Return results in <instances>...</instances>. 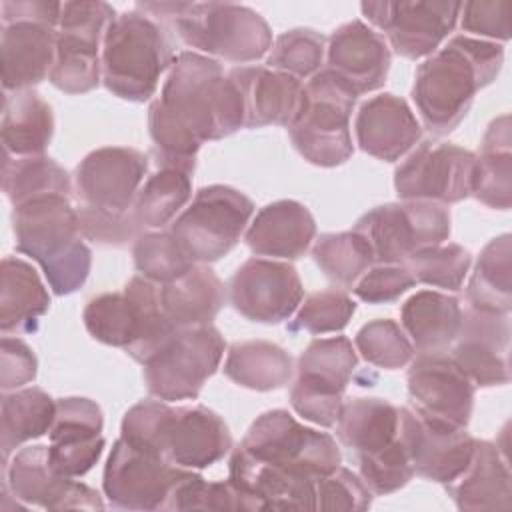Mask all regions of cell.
<instances>
[{"label":"cell","mask_w":512,"mask_h":512,"mask_svg":"<svg viewBox=\"0 0 512 512\" xmlns=\"http://www.w3.org/2000/svg\"><path fill=\"white\" fill-rule=\"evenodd\" d=\"M244 128L242 98L218 60L184 50L174 56L162 92L148 108V130L158 166L196 168L206 140Z\"/></svg>","instance_id":"cell-1"},{"label":"cell","mask_w":512,"mask_h":512,"mask_svg":"<svg viewBox=\"0 0 512 512\" xmlns=\"http://www.w3.org/2000/svg\"><path fill=\"white\" fill-rule=\"evenodd\" d=\"M504 48L492 40L454 36L414 74L412 100L422 124L436 136L452 132L468 114L478 90L496 80Z\"/></svg>","instance_id":"cell-2"},{"label":"cell","mask_w":512,"mask_h":512,"mask_svg":"<svg viewBox=\"0 0 512 512\" xmlns=\"http://www.w3.org/2000/svg\"><path fill=\"white\" fill-rule=\"evenodd\" d=\"M120 438L154 452L174 466L202 470L222 460L232 448L226 422L206 406H170L142 400L122 418Z\"/></svg>","instance_id":"cell-3"},{"label":"cell","mask_w":512,"mask_h":512,"mask_svg":"<svg viewBox=\"0 0 512 512\" xmlns=\"http://www.w3.org/2000/svg\"><path fill=\"white\" fill-rule=\"evenodd\" d=\"M12 208L16 250L40 264L56 296L76 292L90 274L92 252L82 240L70 198L42 196Z\"/></svg>","instance_id":"cell-4"},{"label":"cell","mask_w":512,"mask_h":512,"mask_svg":"<svg viewBox=\"0 0 512 512\" xmlns=\"http://www.w3.org/2000/svg\"><path fill=\"white\" fill-rule=\"evenodd\" d=\"M142 12L170 20L180 40L234 64L256 62L272 48L268 22L252 8L232 2H142Z\"/></svg>","instance_id":"cell-5"},{"label":"cell","mask_w":512,"mask_h":512,"mask_svg":"<svg viewBox=\"0 0 512 512\" xmlns=\"http://www.w3.org/2000/svg\"><path fill=\"white\" fill-rule=\"evenodd\" d=\"M172 42L164 26L140 8L118 14L102 42V82L128 102L150 100L172 66Z\"/></svg>","instance_id":"cell-6"},{"label":"cell","mask_w":512,"mask_h":512,"mask_svg":"<svg viewBox=\"0 0 512 512\" xmlns=\"http://www.w3.org/2000/svg\"><path fill=\"white\" fill-rule=\"evenodd\" d=\"M82 320L94 340L124 348L140 364L178 330L164 316L158 284L140 274L130 278L122 292H104L90 298Z\"/></svg>","instance_id":"cell-7"},{"label":"cell","mask_w":512,"mask_h":512,"mask_svg":"<svg viewBox=\"0 0 512 512\" xmlns=\"http://www.w3.org/2000/svg\"><path fill=\"white\" fill-rule=\"evenodd\" d=\"M356 98V92L326 68L308 78L300 110L288 126L290 140L304 160L322 168L350 160L354 152L350 116Z\"/></svg>","instance_id":"cell-8"},{"label":"cell","mask_w":512,"mask_h":512,"mask_svg":"<svg viewBox=\"0 0 512 512\" xmlns=\"http://www.w3.org/2000/svg\"><path fill=\"white\" fill-rule=\"evenodd\" d=\"M62 2H0V64L6 92L26 90L50 76L56 58V34Z\"/></svg>","instance_id":"cell-9"},{"label":"cell","mask_w":512,"mask_h":512,"mask_svg":"<svg viewBox=\"0 0 512 512\" xmlns=\"http://www.w3.org/2000/svg\"><path fill=\"white\" fill-rule=\"evenodd\" d=\"M224 350V336L212 324L174 330L142 364L148 392L164 402L198 398Z\"/></svg>","instance_id":"cell-10"},{"label":"cell","mask_w":512,"mask_h":512,"mask_svg":"<svg viewBox=\"0 0 512 512\" xmlns=\"http://www.w3.org/2000/svg\"><path fill=\"white\" fill-rule=\"evenodd\" d=\"M252 212L254 204L244 192L212 184L196 192L188 208L170 224V232L194 264H210L238 244Z\"/></svg>","instance_id":"cell-11"},{"label":"cell","mask_w":512,"mask_h":512,"mask_svg":"<svg viewBox=\"0 0 512 512\" xmlns=\"http://www.w3.org/2000/svg\"><path fill=\"white\" fill-rule=\"evenodd\" d=\"M352 230L368 242L374 262L404 264L416 252L448 240L450 212L438 202L400 200L368 210Z\"/></svg>","instance_id":"cell-12"},{"label":"cell","mask_w":512,"mask_h":512,"mask_svg":"<svg viewBox=\"0 0 512 512\" xmlns=\"http://www.w3.org/2000/svg\"><path fill=\"white\" fill-rule=\"evenodd\" d=\"M116 18L114 8L102 0L62 2L56 58L50 70V84L66 94H84L102 80V42Z\"/></svg>","instance_id":"cell-13"},{"label":"cell","mask_w":512,"mask_h":512,"mask_svg":"<svg viewBox=\"0 0 512 512\" xmlns=\"http://www.w3.org/2000/svg\"><path fill=\"white\" fill-rule=\"evenodd\" d=\"M240 448L260 462L312 478L326 476L342 464L340 448L328 432L306 428L280 408L260 414Z\"/></svg>","instance_id":"cell-14"},{"label":"cell","mask_w":512,"mask_h":512,"mask_svg":"<svg viewBox=\"0 0 512 512\" xmlns=\"http://www.w3.org/2000/svg\"><path fill=\"white\" fill-rule=\"evenodd\" d=\"M358 356L346 336L316 338L298 356L290 404L298 416L322 428L336 424Z\"/></svg>","instance_id":"cell-15"},{"label":"cell","mask_w":512,"mask_h":512,"mask_svg":"<svg viewBox=\"0 0 512 512\" xmlns=\"http://www.w3.org/2000/svg\"><path fill=\"white\" fill-rule=\"evenodd\" d=\"M476 154L452 142H420L394 170L400 200L456 204L472 196Z\"/></svg>","instance_id":"cell-16"},{"label":"cell","mask_w":512,"mask_h":512,"mask_svg":"<svg viewBox=\"0 0 512 512\" xmlns=\"http://www.w3.org/2000/svg\"><path fill=\"white\" fill-rule=\"evenodd\" d=\"M462 2L400 0L362 2L360 10L384 32L398 56L408 60L432 56L460 18Z\"/></svg>","instance_id":"cell-17"},{"label":"cell","mask_w":512,"mask_h":512,"mask_svg":"<svg viewBox=\"0 0 512 512\" xmlns=\"http://www.w3.org/2000/svg\"><path fill=\"white\" fill-rule=\"evenodd\" d=\"M166 458L118 438L104 466L102 490L114 508L162 510L172 488L188 474Z\"/></svg>","instance_id":"cell-18"},{"label":"cell","mask_w":512,"mask_h":512,"mask_svg":"<svg viewBox=\"0 0 512 512\" xmlns=\"http://www.w3.org/2000/svg\"><path fill=\"white\" fill-rule=\"evenodd\" d=\"M412 410L426 422L466 428L472 418L476 386L448 352H422L406 374Z\"/></svg>","instance_id":"cell-19"},{"label":"cell","mask_w":512,"mask_h":512,"mask_svg":"<svg viewBox=\"0 0 512 512\" xmlns=\"http://www.w3.org/2000/svg\"><path fill=\"white\" fill-rule=\"evenodd\" d=\"M4 488L24 506L46 510H102L96 490L60 474L48 454V446H24L4 462Z\"/></svg>","instance_id":"cell-20"},{"label":"cell","mask_w":512,"mask_h":512,"mask_svg":"<svg viewBox=\"0 0 512 512\" xmlns=\"http://www.w3.org/2000/svg\"><path fill=\"white\" fill-rule=\"evenodd\" d=\"M232 308L246 320L278 324L288 320L304 298L296 268L282 260L250 258L228 282Z\"/></svg>","instance_id":"cell-21"},{"label":"cell","mask_w":512,"mask_h":512,"mask_svg":"<svg viewBox=\"0 0 512 512\" xmlns=\"http://www.w3.org/2000/svg\"><path fill=\"white\" fill-rule=\"evenodd\" d=\"M146 172L148 158L140 150L126 146L92 150L76 166V196L86 206L130 212Z\"/></svg>","instance_id":"cell-22"},{"label":"cell","mask_w":512,"mask_h":512,"mask_svg":"<svg viewBox=\"0 0 512 512\" xmlns=\"http://www.w3.org/2000/svg\"><path fill=\"white\" fill-rule=\"evenodd\" d=\"M400 442L416 476L450 484L472 460L476 438L466 428H446L420 418L412 408H400Z\"/></svg>","instance_id":"cell-23"},{"label":"cell","mask_w":512,"mask_h":512,"mask_svg":"<svg viewBox=\"0 0 512 512\" xmlns=\"http://www.w3.org/2000/svg\"><path fill=\"white\" fill-rule=\"evenodd\" d=\"M448 352L474 386L490 388L510 382V314L462 310L460 330Z\"/></svg>","instance_id":"cell-24"},{"label":"cell","mask_w":512,"mask_h":512,"mask_svg":"<svg viewBox=\"0 0 512 512\" xmlns=\"http://www.w3.org/2000/svg\"><path fill=\"white\" fill-rule=\"evenodd\" d=\"M102 428V410L94 400L82 396L58 398L56 416L48 432L52 466L68 478H80L92 470L106 444Z\"/></svg>","instance_id":"cell-25"},{"label":"cell","mask_w":512,"mask_h":512,"mask_svg":"<svg viewBox=\"0 0 512 512\" xmlns=\"http://www.w3.org/2000/svg\"><path fill=\"white\" fill-rule=\"evenodd\" d=\"M230 484L254 510H316V478L294 474L234 448L228 464Z\"/></svg>","instance_id":"cell-26"},{"label":"cell","mask_w":512,"mask_h":512,"mask_svg":"<svg viewBox=\"0 0 512 512\" xmlns=\"http://www.w3.org/2000/svg\"><path fill=\"white\" fill-rule=\"evenodd\" d=\"M390 48L382 34L362 20L336 28L326 46V70L348 84L356 96L384 86L390 70Z\"/></svg>","instance_id":"cell-27"},{"label":"cell","mask_w":512,"mask_h":512,"mask_svg":"<svg viewBox=\"0 0 512 512\" xmlns=\"http://www.w3.org/2000/svg\"><path fill=\"white\" fill-rule=\"evenodd\" d=\"M354 134L362 152L396 162L422 140V126L404 98L386 92L360 104Z\"/></svg>","instance_id":"cell-28"},{"label":"cell","mask_w":512,"mask_h":512,"mask_svg":"<svg viewBox=\"0 0 512 512\" xmlns=\"http://www.w3.org/2000/svg\"><path fill=\"white\" fill-rule=\"evenodd\" d=\"M228 76L242 98L244 128H288L294 122L304 92L302 80L268 66H236Z\"/></svg>","instance_id":"cell-29"},{"label":"cell","mask_w":512,"mask_h":512,"mask_svg":"<svg viewBox=\"0 0 512 512\" xmlns=\"http://www.w3.org/2000/svg\"><path fill=\"white\" fill-rule=\"evenodd\" d=\"M316 238V220L296 200H276L256 212L244 240L256 256L282 260L302 258Z\"/></svg>","instance_id":"cell-30"},{"label":"cell","mask_w":512,"mask_h":512,"mask_svg":"<svg viewBox=\"0 0 512 512\" xmlns=\"http://www.w3.org/2000/svg\"><path fill=\"white\" fill-rule=\"evenodd\" d=\"M506 452L488 440H476L474 454L466 470L446 484L458 510H510L512 484Z\"/></svg>","instance_id":"cell-31"},{"label":"cell","mask_w":512,"mask_h":512,"mask_svg":"<svg viewBox=\"0 0 512 512\" xmlns=\"http://www.w3.org/2000/svg\"><path fill=\"white\" fill-rule=\"evenodd\" d=\"M158 296L170 324L190 328L212 324L226 300V290L208 264H194L176 280L158 284Z\"/></svg>","instance_id":"cell-32"},{"label":"cell","mask_w":512,"mask_h":512,"mask_svg":"<svg viewBox=\"0 0 512 512\" xmlns=\"http://www.w3.org/2000/svg\"><path fill=\"white\" fill-rule=\"evenodd\" d=\"M398 430L400 408L382 398H348L336 420V436L356 460L392 446Z\"/></svg>","instance_id":"cell-33"},{"label":"cell","mask_w":512,"mask_h":512,"mask_svg":"<svg viewBox=\"0 0 512 512\" xmlns=\"http://www.w3.org/2000/svg\"><path fill=\"white\" fill-rule=\"evenodd\" d=\"M400 322L418 354L446 352L460 330V300L438 290H420L402 304Z\"/></svg>","instance_id":"cell-34"},{"label":"cell","mask_w":512,"mask_h":512,"mask_svg":"<svg viewBox=\"0 0 512 512\" xmlns=\"http://www.w3.org/2000/svg\"><path fill=\"white\" fill-rule=\"evenodd\" d=\"M0 136L4 156H42L54 136L50 104L32 88L6 92Z\"/></svg>","instance_id":"cell-35"},{"label":"cell","mask_w":512,"mask_h":512,"mask_svg":"<svg viewBox=\"0 0 512 512\" xmlns=\"http://www.w3.org/2000/svg\"><path fill=\"white\" fill-rule=\"evenodd\" d=\"M50 308V294L32 264L6 256L0 266V330L34 332Z\"/></svg>","instance_id":"cell-36"},{"label":"cell","mask_w":512,"mask_h":512,"mask_svg":"<svg viewBox=\"0 0 512 512\" xmlns=\"http://www.w3.org/2000/svg\"><path fill=\"white\" fill-rule=\"evenodd\" d=\"M472 196L488 208L508 210L512 202V134L510 116L490 122L480 156H476Z\"/></svg>","instance_id":"cell-37"},{"label":"cell","mask_w":512,"mask_h":512,"mask_svg":"<svg viewBox=\"0 0 512 512\" xmlns=\"http://www.w3.org/2000/svg\"><path fill=\"white\" fill-rule=\"evenodd\" d=\"M222 370L234 384L256 392L284 388L294 374L290 354L268 340H242L232 344Z\"/></svg>","instance_id":"cell-38"},{"label":"cell","mask_w":512,"mask_h":512,"mask_svg":"<svg viewBox=\"0 0 512 512\" xmlns=\"http://www.w3.org/2000/svg\"><path fill=\"white\" fill-rule=\"evenodd\" d=\"M0 408L4 462H8L22 444L48 434L56 416V400L36 386L4 392Z\"/></svg>","instance_id":"cell-39"},{"label":"cell","mask_w":512,"mask_h":512,"mask_svg":"<svg viewBox=\"0 0 512 512\" xmlns=\"http://www.w3.org/2000/svg\"><path fill=\"white\" fill-rule=\"evenodd\" d=\"M470 308L494 314L512 310V236L492 238L480 252L466 286Z\"/></svg>","instance_id":"cell-40"},{"label":"cell","mask_w":512,"mask_h":512,"mask_svg":"<svg viewBox=\"0 0 512 512\" xmlns=\"http://www.w3.org/2000/svg\"><path fill=\"white\" fill-rule=\"evenodd\" d=\"M192 196V172L178 166H158L140 186L132 214L142 230H162Z\"/></svg>","instance_id":"cell-41"},{"label":"cell","mask_w":512,"mask_h":512,"mask_svg":"<svg viewBox=\"0 0 512 512\" xmlns=\"http://www.w3.org/2000/svg\"><path fill=\"white\" fill-rule=\"evenodd\" d=\"M2 188L12 206L42 196H72L70 174L48 156H4Z\"/></svg>","instance_id":"cell-42"},{"label":"cell","mask_w":512,"mask_h":512,"mask_svg":"<svg viewBox=\"0 0 512 512\" xmlns=\"http://www.w3.org/2000/svg\"><path fill=\"white\" fill-rule=\"evenodd\" d=\"M312 258L330 282L344 288H352L374 264L368 242L354 230L320 234L312 246Z\"/></svg>","instance_id":"cell-43"},{"label":"cell","mask_w":512,"mask_h":512,"mask_svg":"<svg viewBox=\"0 0 512 512\" xmlns=\"http://www.w3.org/2000/svg\"><path fill=\"white\" fill-rule=\"evenodd\" d=\"M132 258L140 276L156 284L176 280L194 266L170 230L142 232L132 244Z\"/></svg>","instance_id":"cell-44"},{"label":"cell","mask_w":512,"mask_h":512,"mask_svg":"<svg viewBox=\"0 0 512 512\" xmlns=\"http://www.w3.org/2000/svg\"><path fill=\"white\" fill-rule=\"evenodd\" d=\"M324 56L326 38L320 32L312 28H292L274 40L266 64L272 70L304 80L322 70Z\"/></svg>","instance_id":"cell-45"},{"label":"cell","mask_w":512,"mask_h":512,"mask_svg":"<svg viewBox=\"0 0 512 512\" xmlns=\"http://www.w3.org/2000/svg\"><path fill=\"white\" fill-rule=\"evenodd\" d=\"M360 356L378 368L398 370L414 358V346L402 326L392 318H376L364 324L354 336Z\"/></svg>","instance_id":"cell-46"},{"label":"cell","mask_w":512,"mask_h":512,"mask_svg":"<svg viewBox=\"0 0 512 512\" xmlns=\"http://www.w3.org/2000/svg\"><path fill=\"white\" fill-rule=\"evenodd\" d=\"M472 264L470 252L460 244H440L410 256L404 266L416 282L458 292Z\"/></svg>","instance_id":"cell-47"},{"label":"cell","mask_w":512,"mask_h":512,"mask_svg":"<svg viewBox=\"0 0 512 512\" xmlns=\"http://www.w3.org/2000/svg\"><path fill=\"white\" fill-rule=\"evenodd\" d=\"M162 510H242L252 512L250 502L230 484V480L208 482L196 472H188L170 492Z\"/></svg>","instance_id":"cell-48"},{"label":"cell","mask_w":512,"mask_h":512,"mask_svg":"<svg viewBox=\"0 0 512 512\" xmlns=\"http://www.w3.org/2000/svg\"><path fill=\"white\" fill-rule=\"evenodd\" d=\"M356 312V302L340 288H328L308 294L290 324L288 332H310V334H328L340 332L348 326L352 314Z\"/></svg>","instance_id":"cell-49"},{"label":"cell","mask_w":512,"mask_h":512,"mask_svg":"<svg viewBox=\"0 0 512 512\" xmlns=\"http://www.w3.org/2000/svg\"><path fill=\"white\" fill-rule=\"evenodd\" d=\"M358 468L362 482L376 496H386L404 488L414 476L410 458L400 442V436L392 446L384 448L382 452L360 458Z\"/></svg>","instance_id":"cell-50"},{"label":"cell","mask_w":512,"mask_h":512,"mask_svg":"<svg viewBox=\"0 0 512 512\" xmlns=\"http://www.w3.org/2000/svg\"><path fill=\"white\" fill-rule=\"evenodd\" d=\"M78 228L84 240H90L100 246H126L136 242V238L144 232L138 220L130 212H114L94 206H78Z\"/></svg>","instance_id":"cell-51"},{"label":"cell","mask_w":512,"mask_h":512,"mask_svg":"<svg viewBox=\"0 0 512 512\" xmlns=\"http://www.w3.org/2000/svg\"><path fill=\"white\" fill-rule=\"evenodd\" d=\"M372 492L352 470L338 466L334 472L316 478V510H366Z\"/></svg>","instance_id":"cell-52"},{"label":"cell","mask_w":512,"mask_h":512,"mask_svg":"<svg viewBox=\"0 0 512 512\" xmlns=\"http://www.w3.org/2000/svg\"><path fill=\"white\" fill-rule=\"evenodd\" d=\"M414 284L416 280L404 264H378L370 266L358 278V282L352 286V292L368 304H390L396 302Z\"/></svg>","instance_id":"cell-53"},{"label":"cell","mask_w":512,"mask_h":512,"mask_svg":"<svg viewBox=\"0 0 512 512\" xmlns=\"http://www.w3.org/2000/svg\"><path fill=\"white\" fill-rule=\"evenodd\" d=\"M510 10L508 0H472L462 2L460 26L476 38H492L494 42L510 40Z\"/></svg>","instance_id":"cell-54"},{"label":"cell","mask_w":512,"mask_h":512,"mask_svg":"<svg viewBox=\"0 0 512 512\" xmlns=\"http://www.w3.org/2000/svg\"><path fill=\"white\" fill-rule=\"evenodd\" d=\"M0 388L10 392L32 382L38 374V360L32 348L12 336H2L0 344Z\"/></svg>","instance_id":"cell-55"}]
</instances>
